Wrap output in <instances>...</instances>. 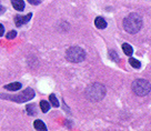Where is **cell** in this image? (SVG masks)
<instances>
[{
    "label": "cell",
    "mask_w": 151,
    "mask_h": 131,
    "mask_svg": "<svg viewBox=\"0 0 151 131\" xmlns=\"http://www.w3.org/2000/svg\"><path fill=\"white\" fill-rule=\"evenodd\" d=\"M11 5L17 11H24V0H11Z\"/></svg>",
    "instance_id": "52a82bcc"
},
{
    "label": "cell",
    "mask_w": 151,
    "mask_h": 131,
    "mask_svg": "<svg viewBox=\"0 0 151 131\" xmlns=\"http://www.w3.org/2000/svg\"><path fill=\"white\" fill-rule=\"evenodd\" d=\"M132 90L137 96L145 97L151 91V84L145 79H137L132 82Z\"/></svg>",
    "instance_id": "277c9868"
},
{
    "label": "cell",
    "mask_w": 151,
    "mask_h": 131,
    "mask_svg": "<svg viewBox=\"0 0 151 131\" xmlns=\"http://www.w3.org/2000/svg\"><path fill=\"white\" fill-rule=\"evenodd\" d=\"M49 101L51 102V104L55 108L59 107V101H58V99H57V97L55 94H50V96H49Z\"/></svg>",
    "instance_id": "9a60e30c"
},
{
    "label": "cell",
    "mask_w": 151,
    "mask_h": 131,
    "mask_svg": "<svg viewBox=\"0 0 151 131\" xmlns=\"http://www.w3.org/2000/svg\"><path fill=\"white\" fill-rule=\"evenodd\" d=\"M26 109H27L28 114H30V116H35V114L37 113V109H36V106H35V104H28Z\"/></svg>",
    "instance_id": "4fadbf2b"
},
{
    "label": "cell",
    "mask_w": 151,
    "mask_h": 131,
    "mask_svg": "<svg viewBox=\"0 0 151 131\" xmlns=\"http://www.w3.org/2000/svg\"><path fill=\"white\" fill-rule=\"evenodd\" d=\"M21 86H22V84L20 83V82H12V83L6 84L5 89L9 90V91H17V90L21 89Z\"/></svg>",
    "instance_id": "9c48e42d"
},
{
    "label": "cell",
    "mask_w": 151,
    "mask_h": 131,
    "mask_svg": "<svg viewBox=\"0 0 151 131\" xmlns=\"http://www.w3.org/2000/svg\"><path fill=\"white\" fill-rule=\"evenodd\" d=\"M32 17V14H28L27 16H16L14 17V24L17 27H21L22 24H27Z\"/></svg>",
    "instance_id": "8992f818"
},
{
    "label": "cell",
    "mask_w": 151,
    "mask_h": 131,
    "mask_svg": "<svg viewBox=\"0 0 151 131\" xmlns=\"http://www.w3.org/2000/svg\"><path fill=\"white\" fill-rule=\"evenodd\" d=\"M40 109H41V111H42L43 113L48 112L49 109H50V104H49V102L46 101V100H41V101H40Z\"/></svg>",
    "instance_id": "7c38bea8"
},
{
    "label": "cell",
    "mask_w": 151,
    "mask_h": 131,
    "mask_svg": "<svg viewBox=\"0 0 151 131\" xmlns=\"http://www.w3.org/2000/svg\"><path fill=\"white\" fill-rule=\"evenodd\" d=\"M109 55H110V58H111L113 61H117V62L120 61L119 60V56H118V53H117V52H114V51L111 50V51H109Z\"/></svg>",
    "instance_id": "2e32d148"
},
{
    "label": "cell",
    "mask_w": 151,
    "mask_h": 131,
    "mask_svg": "<svg viewBox=\"0 0 151 131\" xmlns=\"http://www.w3.org/2000/svg\"><path fill=\"white\" fill-rule=\"evenodd\" d=\"M122 50H123V52H124V55H127V56H129V57L133 53V49H132V47L129 43H123Z\"/></svg>",
    "instance_id": "8fae6325"
},
{
    "label": "cell",
    "mask_w": 151,
    "mask_h": 131,
    "mask_svg": "<svg viewBox=\"0 0 151 131\" xmlns=\"http://www.w3.org/2000/svg\"><path fill=\"white\" fill-rule=\"evenodd\" d=\"M107 94V90L104 84L100 83H93L91 84L90 87H88L86 89V98L92 101V102H97L102 100L104 97Z\"/></svg>",
    "instance_id": "7a4b0ae2"
},
{
    "label": "cell",
    "mask_w": 151,
    "mask_h": 131,
    "mask_svg": "<svg viewBox=\"0 0 151 131\" xmlns=\"http://www.w3.org/2000/svg\"><path fill=\"white\" fill-rule=\"evenodd\" d=\"M129 62H130V65L133 67V68H136V69H139L140 67H141V62L137 59H134V58H130L129 59Z\"/></svg>",
    "instance_id": "5bb4252c"
},
{
    "label": "cell",
    "mask_w": 151,
    "mask_h": 131,
    "mask_svg": "<svg viewBox=\"0 0 151 131\" xmlns=\"http://www.w3.org/2000/svg\"><path fill=\"white\" fill-rule=\"evenodd\" d=\"M66 58L67 60L70 61V62L78 63V62L85 60L86 52L80 47H70L66 52Z\"/></svg>",
    "instance_id": "5b68a950"
},
{
    "label": "cell",
    "mask_w": 151,
    "mask_h": 131,
    "mask_svg": "<svg viewBox=\"0 0 151 131\" xmlns=\"http://www.w3.org/2000/svg\"><path fill=\"white\" fill-rule=\"evenodd\" d=\"M94 26L98 29H104L107 28V21L102 17H97L94 19Z\"/></svg>",
    "instance_id": "ba28073f"
},
{
    "label": "cell",
    "mask_w": 151,
    "mask_h": 131,
    "mask_svg": "<svg viewBox=\"0 0 151 131\" xmlns=\"http://www.w3.org/2000/svg\"><path fill=\"white\" fill-rule=\"evenodd\" d=\"M16 36H17V31L12 30V31H9V32L6 35V38L7 39H14V38H16Z\"/></svg>",
    "instance_id": "e0dca14e"
},
{
    "label": "cell",
    "mask_w": 151,
    "mask_h": 131,
    "mask_svg": "<svg viewBox=\"0 0 151 131\" xmlns=\"http://www.w3.org/2000/svg\"><path fill=\"white\" fill-rule=\"evenodd\" d=\"M33 97H35V91H33L31 88H27V89H24L21 94H16V96L0 94V98L7 99V100H11V101H14V102H18V103L27 102V101H29V100H31Z\"/></svg>",
    "instance_id": "3957f363"
},
{
    "label": "cell",
    "mask_w": 151,
    "mask_h": 131,
    "mask_svg": "<svg viewBox=\"0 0 151 131\" xmlns=\"http://www.w3.org/2000/svg\"><path fill=\"white\" fill-rule=\"evenodd\" d=\"M27 1H28L30 5H33V6H37L41 2V0H27Z\"/></svg>",
    "instance_id": "ac0fdd59"
},
{
    "label": "cell",
    "mask_w": 151,
    "mask_h": 131,
    "mask_svg": "<svg viewBox=\"0 0 151 131\" xmlns=\"http://www.w3.org/2000/svg\"><path fill=\"white\" fill-rule=\"evenodd\" d=\"M5 11H6V8H5V7H2V6H1V4H0V14H4Z\"/></svg>",
    "instance_id": "ffe728a7"
},
{
    "label": "cell",
    "mask_w": 151,
    "mask_h": 131,
    "mask_svg": "<svg viewBox=\"0 0 151 131\" xmlns=\"http://www.w3.org/2000/svg\"><path fill=\"white\" fill-rule=\"evenodd\" d=\"M142 18L138 14H130L123 20V28L130 35H136L142 28Z\"/></svg>",
    "instance_id": "6da1fadb"
},
{
    "label": "cell",
    "mask_w": 151,
    "mask_h": 131,
    "mask_svg": "<svg viewBox=\"0 0 151 131\" xmlns=\"http://www.w3.org/2000/svg\"><path fill=\"white\" fill-rule=\"evenodd\" d=\"M4 33H5V28H4V26L0 24V37L1 36H4Z\"/></svg>",
    "instance_id": "d6986e66"
},
{
    "label": "cell",
    "mask_w": 151,
    "mask_h": 131,
    "mask_svg": "<svg viewBox=\"0 0 151 131\" xmlns=\"http://www.w3.org/2000/svg\"><path fill=\"white\" fill-rule=\"evenodd\" d=\"M33 127H35V129H36V130H39V131H46L47 130V127H46V125H45L41 120H36V121L33 122Z\"/></svg>",
    "instance_id": "30bf717a"
}]
</instances>
